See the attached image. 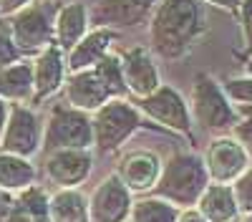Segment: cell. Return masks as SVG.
Returning <instances> with one entry per match:
<instances>
[{
  "label": "cell",
  "mask_w": 252,
  "mask_h": 222,
  "mask_svg": "<svg viewBox=\"0 0 252 222\" xmlns=\"http://www.w3.org/2000/svg\"><path fill=\"white\" fill-rule=\"evenodd\" d=\"M149 51L164 61H179L207 33L202 0H159L149 20Z\"/></svg>",
  "instance_id": "6da1fadb"
},
{
  "label": "cell",
  "mask_w": 252,
  "mask_h": 222,
  "mask_svg": "<svg viewBox=\"0 0 252 222\" xmlns=\"http://www.w3.org/2000/svg\"><path fill=\"white\" fill-rule=\"evenodd\" d=\"M207 185L209 174L204 167V159L197 152H174L172 157L161 159L157 185L152 187L149 194H157L182 210V207H194Z\"/></svg>",
  "instance_id": "7a4b0ae2"
},
{
  "label": "cell",
  "mask_w": 252,
  "mask_h": 222,
  "mask_svg": "<svg viewBox=\"0 0 252 222\" xmlns=\"http://www.w3.org/2000/svg\"><path fill=\"white\" fill-rule=\"evenodd\" d=\"M146 119L139 111L136 101L129 96H116L101 104L91 114L94 129V149L98 154H114L124 149L129 141L144 129Z\"/></svg>",
  "instance_id": "3957f363"
},
{
  "label": "cell",
  "mask_w": 252,
  "mask_h": 222,
  "mask_svg": "<svg viewBox=\"0 0 252 222\" xmlns=\"http://www.w3.org/2000/svg\"><path fill=\"white\" fill-rule=\"evenodd\" d=\"M189 114L192 121L209 131V134H229L232 127L240 121V111L232 101L227 98L224 89L217 78L209 73H197L192 84V96H189Z\"/></svg>",
  "instance_id": "277c9868"
},
{
  "label": "cell",
  "mask_w": 252,
  "mask_h": 222,
  "mask_svg": "<svg viewBox=\"0 0 252 222\" xmlns=\"http://www.w3.org/2000/svg\"><path fill=\"white\" fill-rule=\"evenodd\" d=\"M53 149H94L91 114L71 106L68 101H58L48 109L43 121V144L40 152Z\"/></svg>",
  "instance_id": "5b68a950"
},
{
  "label": "cell",
  "mask_w": 252,
  "mask_h": 222,
  "mask_svg": "<svg viewBox=\"0 0 252 222\" xmlns=\"http://www.w3.org/2000/svg\"><path fill=\"white\" fill-rule=\"evenodd\" d=\"M53 18L56 8L48 0H31L26 8L8 15L10 38L23 58H33L53 43Z\"/></svg>",
  "instance_id": "8992f818"
},
{
  "label": "cell",
  "mask_w": 252,
  "mask_h": 222,
  "mask_svg": "<svg viewBox=\"0 0 252 222\" xmlns=\"http://www.w3.org/2000/svg\"><path fill=\"white\" fill-rule=\"evenodd\" d=\"M136 106L144 114V119L192 139L194 121H192V114H189V104L174 86L159 84L152 94H146L144 98H136Z\"/></svg>",
  "instance_id": "52a82bcc"
},
{
  "label": "cell",
  "mask_w": 252,
  "mask_h": 222,
  "mask_svg": "<svg viewBox=\"0 0 252 222\" xmlns=\"http://www.w3.org/2000/svg\"><path fill=\"white\" fill-rule=\"evenodd\" d=\"M43 144V119L31 104H10L0 149L33 159Z\"/></svg>",
  "instance_id": "ba28073f"
},
{
  "label": "cell",
  "mask_w": 252,
  "mask_h": 222,
  "mask_svg": "<svg viewBox=\"0 0 252 222\" xmlns=\"http://www.w3.org/2000/svg\"><path fill=\"white\" fill-rule=\"evenodd\" d=\"M134 205V192L121 182L116 172L106 174L89 194L91 222H126Z\"/></svg>",
  "instance_id": "9c48e42d"
},
{
  "label": "cell",
  "mask_w": 252,
  "mask_h": 222,
  "mask_svg": "<svg viewBox=\"0 0 252 222\" xmlns=\"http://www.w3.org/2000/svg\"><path fill=\"white\" fill-rule=\"evenodd\" d=\"M94 172V149L46 152L43 174L56 187H81Z\"/></svg>",
  "instance_id": "30bf717a"
},
{
  "label": "cell",
  "mask_w": 252,
  "mask_h": 222,
  "mask_svg": "<svg viewBox=\"0 0 252 222\" xmlns=\"http://www.w3.org/2000/svg\"><path fill=\"white\" fill-rule=\"evenodd\" d=\"M202 159H204L209 182H224V185H232L250 164L245 149L240 147V141L232 134H217L207 144V152Z\"/></svg>",
  "instance_id": "8fae6325"
},
{
  "label": "cell",
  "mask_w": 252,
  "mask_h": 222,
  "mask_svg": "<svg viewBox=\"0 0 252 222\" xmlns=\"http://www.w3.org/2000/svg\"><path fill=\"white\" fill-rule=\"evenodd\" d=\"M159 0H96L89 10L91 26H103L114 31L139 28L149 20Z\"/></svg>",
  "instance_id": "7c38bea8"
},
{
  "label": "cell",
  "mask_w": 252,
  "mask_h": 222,
  "mask_svg": "<svg viewBox=\"0 0 252 222\" xmlns=\"http://www.w3.org/2000/svg\"><path fill=\"white\" fill-rule=\"evenodd\" d=\"M33 66V101L31 104H43V101L53 98L66 81V53H63L56 43L46 46L40 53L31 58Z\"/></svg>",
  "instance_id": "4fadbf2b"
},
{
  "label": "cell",
  "mask_w": 252,
  "mask_h": 222,
  "mask_svg": "<svg viewBox=\"0 0 252 222\" xmlns=\"http://www.w3.org/2000/svg\"><path fill=\"white\" fill-rule=\"evenodd\" d=\"M121 58V73H124V84H126V94L129 98H144L146 94H152L159 84H161V73L154 61V53L149 48H129L126 53L119 56Z\"/></svg>",
  "instance_id": "5bb4252c"
},
{
  "label": "cell",
  "mask_w": 252,
  "mask_h": 222,
  "mask_svg": "<svg viewBox=\"0 0 252 222\" xmlns=\"http://www.w3.org/2000/svg\"><path fill=\"white\" fill-rule=\"evenodd\" d=\"M63 101H68L71 106L94 114L101 104H106L109 98H114L106 89V84L101 81L96 68H83V71H71L66 73L63 81Z\"/></svg>",
  "instance_id": "9a60e30c"
},
{
  "label": "cell",
  "mask_w": 252,
  "mask_h": 222,
  "mask_svg": "<svg viewBox=\"0 0 252 222\" xmlns=\"http://www.w3.org/2000/svg\"><path fill=\"white\" fill-rule=\"evenodd\" d=\"M161 169V157L152 149H134L126 157L119 159L116 164V174L121 177V182L129 187L134 194H149L152 187L157 185V177Z\"/></svg>",
  "instance_id": "2e32d148"
},
{
  "label": "cell",
  "mask_w": 252,
  "mask_h": 222,
  "mask_svg": "<svg viewBox=\"0 0 252 222\" xmlns=\"http://www.w3.org/2000/svg\"><path fill=\"white\" fill-rule=\"evenodd\" d=\"M119 31L114 28H103V26H94L86 31L78 43L66 53V68L71 71H83V68H94L98 61L106 56L114 46Z\"/></svg>",
  "instance_id": "e0dca14e"
},
{
  "label": "cell",
  "mask_w": 252,
  "mask_h": 222,
  "mask_svg": "<svg viewBox=\"0 0 252 222\" xmlns=\"http://www.w3.org/2000/svg\"><path fill=\"white\" fill-rule=\"evenodd\" d=\"M91 28V15L89 8L83 3H66L63 8H56V18H53V43L68 53L78 40L86 35V31Z\"/></svg>",
  "instance_id": "ac0fdd59"
},
{
  "label": "cell",
  "mask_w": 252,
  "mask_h": 222,
  "mask_svg": "<svg viewBox=\"0 0 252 222\" xmlns=\"http://www.w3.org/2000/svg\"><path fill=\"white\" fill-rule=\"evenodd\" d=\"M194 207L204 215L207 222H235L240 215L232 185H224V182H209Z\"/></svg>",
  "instance_id": "d6986e66"
},
{
  "label": "cell",
  "mask_w": 252,
  "mask_h": 222,
  "mask_svg": "<svg viewBox=\"0 0 252 222\" xmlns=\"http://www.w3.org/2000/svg\"><path fill=\"white\" fill-rule=\"evenodd\" d=\"M0 98L8 104H31L33 101L31 58H18L5 68H0Z\"/></svg>",
  "instance_id": "ffe728a7"
},
{
  "label": "cell",
  "mask_w": 252,
  "mask_h": 222,
  "mask_svg": "<svg viewBox=\"0 0 252 222\" xmlns=\"http://www.w3.org/2000/svg\"><path fill=\"white\" fill-rule=\"evenodd\" d=\"M51 222H91L89 220V197L81 187H56L48 197Z\"/></svg>",
  "instance_id": "44dd1931"
},
{
  "label": "cell",
  "mask_w": 252,
  "mask_h": 222,
  "mask_svg": "<svg viewBox=\"0 0 252 222\" xmlns=\"http://www.w3.org/2000/svg\"><path fill=\"white\" fill-rule=\"evenodd\" d=\"M35 179H38V169L28 157L0 149V187L15 194L35 185Z\"/></svg>",
  "instance_id": "7402d4cb"
},
{
  "label": "cell",
  "mask_w": 252,
  "mask_h": 222,
  "mask_svg": "<svg viewBox=\"0 0 252 222\" xmlns=\"http://www.w3.org/2000/svg\"><path fill=\"white\" fill-rule=\"evenodd\" d=\"M179 207L166 202L157 194H141L139 199L134 197V205L126 222H177Z\"/></svg>",
  "instance_id": "603a6c76"
},
{
  "label": "cell",
  "mask_w": 252,
  "mask_h": 222,
  "mask_svg": "<svg viewBox=\"0 0 252 222\" xmlns=\"http://www.w3.org/2000/svg\"><path fill=\"white\" fill-rule=\"evenodd\" d=\"M94 68H96V73L101 76L103 84H106V89H109V94H111L114 98H116V96H129V94H126V84H124L119 53H111V51H109Z\"/></svg>",
  "instance_id": "cb8c5ba5"
},
{
  "label": "cell",
  "mask_w": 252,
  "mask_h": 222,
  "mask_svg": "<svg viewBox=\"0 0 252 222\" xmlns=\"http://www.w3.org/2000/svg\"><path fill=\"white\" fill-rule=\"evenodd\" d=\"M227 98L232 101L235 106H250L252 109V76H235V78H227L222 84Z\"/></svg>",
  "instance_id": "d4e9b609"
},
{
  "label": "cell",
  "mask_w": 252,
  "mask_h": 222,
  "mask_svg": "<svg viewBox=\"0 0 252 222\" xmlns=\"http://www.w3.org/2000/svg\"><path fill=\"white\" fill-rule=\"evenodd\" d=\"M232 194L240 212H252V161L247 164V169L232 182Z\"/></svg>",
  "instance_id": "484cf974"
},
{
  "label": "cell",
  "mask_w": 252,
  "mask_h": 222,
  "mask_svg": "<svg viewBox=\"0 0 252 222\" xmlns=\"http://www.w3.org/2000/svg\"><path fill=\"white\" fill-rule=\"evenodd\" d=\"M18 58H23V56H20V51L15 48L13 38H10L8 20H0V68H5L8 63H13Z\"/></svg>",
  "instance_id": "4316f807"
},
{
  "label": "cell",
  "mask_w": 252,
  "mask_h": 222,
  "mask_svg": "<svg viewBox=\"0 0 252 222\" xmlns=\"http://www.w3.org/2000/svg\"><path fill=\"white\" fill-rule=\"evenodd\" d=\"M229 134L240 141V147L245 149L247 159L252 161V114L250 116H240V121L232 127V131H229Z\"/></svg>",
  "instance_id": "83f0119b"
},
{
  "label": "cell",
  "mask_w": 252,
  "mask_h": 222,
  "mask_svg": "<svg viewBox=\"0 0 252 222\" xmlns=\"http://www.w3.org/2000/svg\"><path fill=\"white\" fill-rule=\"evenodd\" d=\"M237 15H240L242 43H245V48L252 53V0H242L240 8H237Z\"/></svg>",
  "instance_id": "f1b7e54d"
},
{
  "label": "cell",
  "mask_w": 252,
  "mask_h": 222,
  "mask_svg": "<svg viewBox=\"0 0 252 222\" xmlns=\"http://www.w3.org/2000/svg\"><path fill=\"white\" fill-rule=\"evenodd\" d=\"M15 199V197H13ZM3 222H48V220H40V217H35V215H31V212H26L23 207H18L15 202H13V207H10V212L5 215V220Z\"/></svg>",
  "instance_id": "f546056e"
},
{
  "label": "cell",
  "mask_w": 252,
  "mask_h": 222,
  "mask_svg": "<svg viewBox=\"0 0 252 222\" xmlns=\"http://www.w3.org/2000/svg\"><path fill=\"white\" fill-rule=\"evenodd\" d=\"M28 3H31V0H0V18H8V15H13L15 10L26 8Z\"/></svg>",
  "instance_id": "4dcf8cb0"
},
{
  "label": "cell",
  "mask_w": 252,
  "mask_h": 222,
  "mask_svg": "<svg viewBox=\"0 0 252 222\" xmlns=\"http://www.w3.org/2000/svg\"><path fill=\"white\" fill-rule=\"evenodd\" d=\"M177 222H207V220L197 207H182L177 215Z\"/></svg>",
  "instance_id": "1f68e13d"
},
{
  "label": "cell",
  "mask_w": 252,
  "mask_h": 222,
  "mask_svg": "<svg viewBox=\"0 0 252 222\" xmlns=\"http://www.w3.org/2000/svg\"><path fill=\"white\" fill-rule=\"evenodd\" d=\"M13 192H8V190H3L0 187V222L5 220V215L10 212V207H13Z\"/></svg>",
  "instance_id": "d6a6232c"
},
{
  "label": "cell",
  "mask_w": 252,
  "mask_h": 222,
  "mask_svg": "<svg viewBox=\"0 0 252 222\" xmlns=\"http://www.w3.org/2000/svg\"><path fill=\"white\" fill-rule=\"evenodd\" d=\"M202 3H207V5H215V8L227 10V13H237V8H240L242 0H202Z\"/></svg>",
  "instance_id": "836d02e7"
},
{
  "label": "cell",
  "mask_w": 252,
  "mask_h": 222,
  "mask_svg": "<svg viewBox=\"0 0 252 222\" xmlns=\"http://www.w3.org/2000/svg\"><path fill=\"white\" fill-rule=\"evenodd\" d=\"M8 109H10V104H8V101H3V98H0V136H3L5 121H8Z\"/></svg>",
  "instance_id": "e575fe53"
},
{
  "label": "cell",
  "mask_w": 252,
  "mask_h": 222,
  "mask_svg": "<svg viewBox=\"0 0 252 222\" xmlns=\"http://www.w3.org/2000/svg\"><path fill=\"white\" fill-rule=\"evenodd\" d=\"M235 222H252V212H240Z\"/></svg>",
  "instance_id": "d590c367"
},
{
  "label": "cell",
  "mask_w": 252,
  "mask_h": 222,
  "mask_svg": "<svg viewBox=\"0 0 252 222\" xmlns=\"http://www.w3.org/2000/svg\"><path fill=\"white\" fill-rule=\"evenodd\" d=\"M245 73H250V76H252V53H250V58L245 61Z\"/></svg>",
  "instance_id": "8d00e7d4"
}]
</instances>
